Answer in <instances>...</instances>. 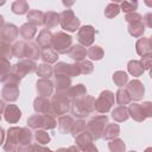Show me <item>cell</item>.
Returning <instances> with one entry per match:
<instances>
[{"instance_id": "obj_4", "label": "cell", "mask_w": 152, "mask_h": 152, "mask_svg": "<svg viewBox=\"0 0 152 152\" xmlns=\"http://www.w3.org/2000/svg\"><path fill=\"white\" fill-rule=\"evenodd\" d=\"M113 103H114V94L109 90L102 91L100 94V97L95 102V110L99 113H107Z\"/></svg>"}, {"instance_id": "obj_42", "label": "cell", "mask_w": 152, "mask_h": 152, "mask_svg": "<svg viewBox=\"0 0 152 152\" xmlns=\"http://www.w3.org/2000/svg\"><path fill=\"white\" fill-rule=\"evenodd\" d=\"M77 65V68H78V70H80V74H90L91 71H93V64L90 63V62H80L78 64H76Z\"/></svg>"}, {"instance_id": "obj_15", "label": "cell", "mask_w": 152, "mask_h": 152, "mask_svg": "<svg viewBox=\"0 0 152 152\" xmlns=\"http://www.w3.org/2000/svg\"><path fill=\"white\" fill-rule=\"evenodd\" d=\"M137 52L140 56L151 55V40L148 38H140L137 42Z\"/></svg>"}, {"instance_id": "obj_36", "label": "cell", "mask_w": 152, "mask_h": 152, "mask_svg": "<svg viewBox=\"0 0 152 152\" xmlns=\"http://www.w3.org/2000/svg\"><path fill=\"white\" fill-rule=\"evenodd\" d=\"M108 146H109L110 152H125V148H126L124 141L120 140V139L112 140V141L108 144Z\"/></svg>"}, {"instance_id": "obj_29", "label": "cell", "mask_w": 152, "mask_h": 152, "mask_svg": "<svg viewBox=\"0 0 152 152\" xmlns=\"http://www.w3.org/2000/svg\"><path fill=\"white\" fill-rule=\"evenodd\" d=\"M128 71H129V74H132L133 76H140L145 70H144V68L141 66V64H140V62H138V61H131L129 63H128Z\"/></svg>"}, {"instance_id": "obj_28", "label": "cell", "mask_w": 152, "mask_h": 152, "mask_svg": "<svg viewBox=\"0 0 152 152\" xmlns=\"http://www.w3.org/2000/svg\"><path fill=\"white\" fill-rule=\"evenodd\" d=\"M27 124L30 127L32 128H44V115H40V114H36L33 116H31L28 120H27Z\"/></svg>"}, {"instance_id": "obj_38", "label": "cell", "mask_w": 152, "mask_h": 152, "mask_svg": "<svg viewBox=\"0 0 152 152\" xmlns=\"http://www.w3.org/2000/svg\"><path fill=\"white\" fill-rule=\"evenodd\" d=\"M52 72H53L52 68L50 65H48V64H40L38 66V69H37V74L43 78H49L52 75Z\"/></svg>"}, {"instance_id": "obj_1", "label": "cell", "mask_w": 152, "mask_h": 152, "mask_svg": "<svg viewBox=\"0 0 152 152\" xmlns=\"http://www.w3.org/2000/svg\"><path fill=\"white\" fill-rule=\"evenodd\" d=\"M108 124V119L106 115H99V116H95L93 118L87 125H86V128L88 131V133L90 134V137L94 139H99L102 137V133H103V129L106 127V125Z\"/></svg>"}, {"instance_id": "obj_54", "label": "cell", "mask_w": 152, "mask_h": 152, "mask_svg": "<svg viewBox=\"0 0 152 152\" xmlns=\"http://www.w3.org/2000/svg\"><path fill=\"white\" fill-rule=\"evenodd\" d=\"M145 152H151V148H150V147H148V148H147V150H146V151H145Z\"/></svg>"}, {"instance_id": "obj_41", "label": "cell", "mask_w": 152, "mask_h": 152, "mask_svg": "<svg viewBox=\"0 0 152 152\" xmlns=\"http://www.w3.org/2000/svg\"><path fill=\"white\" fill-rule=\"evenodd\" d=\"M34 138H36L37 142L40 145H45L50 141V137L45 131H37L34 134Z\"/></svg>"}, {"instance_id": "obj_10", "label": "cell", "mask_w": 152, "mask_h": 152, "mask_svg": "<svg viewBox=\"0 0 152 152\" xmlns=\"http://www.w3.org/2000/svg\"><path fill=\"white\" fill-rule=\"evenodd\" d=\"M0 34H1V40L4 43H10L17 38V36L19 34V31L14 25H6L2 27Z\"/></svg>"}, {"instance_id": "obj_35", "label": "cell", "mask_w": 152, "mask_h": 152, "mask_svg": "<svg viewBox=\"0 0 152 152\" xmlns=\"http://www.w3.org/2000/svg\"><path fill=\"white\" fill-rule=\"evenodd\" d=\"M113 81L115 82V84L118 87H124L126 84V82L128 81V76L124 71H116L113 76Z\"/></svg>"}, {"instance_id": "obj_17", "label": "cell", "mask_w": 152, "mask_h": 152, "mask_svg": "<svg viewBox=\"0 0 152 152\" xmlns=\"http://www.w3.org/2000/svg\"><path fill=\"white\" fill-rule=\"evenodd\" d=\"M69 52V56L72 58V59H75L76 62H81L84 57H86V55H87V50H86V48H83L82 45H75V46H72L71 49H70V51H68Z\"/></svg>"}, {"instance_id": "obj_11", "label": "cell", "mask_w": 152, "mask_h": 152, "mask_svg": "<svg viewBox=\"0 0 152 152\" xmlns=\"http://www.w3.org/2000/svg\"><path fill=\"white\" fill-rule=\"evenodd\" d=\"M21 116V112L15 104H8L5 109V119L11 124H15Z\"/></svg>"}, {"instance_id": "obj_22", "label": "cell", "mask_w": 152, "mask_h": 152, "mask_svg": "<svg viewBox=\"0 0 152 152\" xmlns=\"http://www.w3.org/2000/svg\"><path fill=\"white\" fill-rule=\"evenodd\" d=\"M72 124H74L72 118H70V116H68V115L62 116V118L58 120V128H59V132H61V133H68V132H70Z\"/></svg>"}, {"instance_id": "obj_26", "label": "cell", "mask_w": 152, "mask_h": 152, "mask_svg": "<svg viewBox=\"0 0 152 152\" xmlns=\"http://www.w3.org/2000/svg\"><path fill=\"white\" fill-rule=\"evenodd\" d=\"M18 31H19V34L24 39H31L34 36V33H36V27L31 26L30 24H24Z\"/></svg>"}, {"instance_id": "obj_55", "label": "cell", "mask_w": 152, "mask_h": 152, "mask_svg": "<svg viewBox=\"0 0 152 152\" xmlns=\"http://www.w3.org/2000/svg\"><path fill=\"white\" fill-rule=\"evenodd\" d=\"M131 152H135V151H131Z\"/></svg>"}, {"instance_id": "obj_19", "label": "cell", "mask_w": 152, "mask_h": 152, "mask_svg": "<svg viewBox=\"0 0 152 152\" xmlns=\"http://www.w3.org/2000/svg\"><path fill=\"white\" fill-rule=\"evenodd\" d=\"M112 118L118 121V122H121V121H126L128 119V110L125 106H119L116 107L113 112H112Z\"/></svg>"}, {"instance_id": "obj_18", "label": "cell", "mask_w": 152, "mask_h": 152, "mask_svg": "<svg viewBox=\"0 0 152 152\" xmlns=\"http://www.w3.org/2000/svg\"><path fill=\"white\" fill-rule=\"evenodd\" d=\"M37 43L42 48H49V45L52 43V34L48 30H42L37 37Z\"/></svg>"}, {"instance_id": "obj_43", "label": "cell", "mask_w": 152, "mask_h": 152, "mask_svg": "<svg viewBox=\"0 0 152 152\" xmlns=\"http://www.w3.org/2000/svg\"><path fill=\"white\" fill-rule=\"evenodd\" d=\"M119 6L116 5V4H110V5H108V7H107V10H106V12H104V14L108 17V18H112V17H115L118 13H119Z\"/></svg>"}, {"instance_id": "obj_46", "label": "cell", "mask_w": 152, "mask_h": 152, "mask_svg": "<svg viewBox=\"0 0 152 152\" xmlns=\"http://www.w3.org/2000/svg\"><path fill=\"white\" fill-rule=\"evenodd\" d=\"M140 64H141V66L144 68V70H145V69H150V64H151V55L142 56Z\"/></svg>"}, {"instance_id": "obj_34", "label": "cell", "mask_w": 152, "mask_h": 152, "mask_svg": "<svg viewBox=\"0 0 152 152\" xmlns=\"http://www.w3.org/2000/svg\"><path fill=\"white\" fill-rule=\"evenodd\" d=\"M27 20L34 25H42L44 19H43V13L38 11H31L27 14Z\"/></svg>"}, {"instance_id": "obj_44", "label": "cell", "mask_w": 152, "mask_h": 152, "mask_svg": "<svg viewBox=\"0 0 152 152\" xmlns=\"http://www.w3.org/2000/svg\"><path fill=\"white\" fill-rule=\"evenodd\" d=\"M138 6V2H128V1H125L121 4V8L124 12H133Z\"/></svg>"}, {"instance_id": "obj_45", "label": "cell", "mask_w": 152, "mask_h": 152, "mask_svg": "<svg viewBox=\"0 0 152 152\" xmlns=\"http://www.w3.org/2000/svg\"><path fill=\"white\" fill-rule=\"evenodd\" d=\"M141 15L138 14V13H131V14H127L126 15V21L128 24H132V23H139L141 21Z\"/></svg>"}, {"instance_id": "obj_27", "label": "cell", "mask_w": 152, "mask_h": 152, "mask_svg": "<svg viewBox=\"0 0 152 152\" xmlns=\"http://www.w3.org/2000/svg\"><path fill=\"white\" fill-rule=\"evenodd\" d=\"M38 55H39V49L34 44L28 43V44L25 45V55H24V57H26L28 59H37Z\"/></svg>"}, {"instance_id": "obj_48", "label": "cell", "mask_w": 152, "mask_h": 152, "mask_svg": "<svg viewBox=\"0 0 152 152\" xmlns=\"http://www.w3.org/2000/svg\"><path fill=\"white\" fill-rule=\"evenodd\" d=\"M82 152H97V148H96L93 144H89L88 146H86V147L82 150Z\"/></svg>"}, {"instance_id": "obj_12", "label": "cell", "mask_w": 152, "mask_h": 152, "mask_svg": "<svg viewBox=\"0 0 152 152\" xmlns=\"http://www.w3.org/2000/svg\"><path fill=\"white\" fill-rule=\"evenodd\" d=\"M18 95H19V90H18L15 84H10V83L5 84V87L2 89V96L5 100L15 101L18 99Z\"/></svg>"}, {"instance_id": "obj_13", "label": "cell", "mask_w": 152, "mask_h": 152, "mask_svg": "<svg viewBox=\"0 0 152 152\" xmlns=\"http://www.w3.org/2000/svg\"><path fill=\"white\" fill-rule=\"evenodd\" d=\"M34 110L38 113V114H49L50 113V102L45 99V97H37L34 100ZM51 114V113H50Z\"/></svg>"}, {"instance_id": "obj_7", "label": "cell", "mask_w": 152, "mask_h": 152, "mask_svg": "<svg viewBox=\"0 0 152 152\" xmlns=\"http://www.w3.org/2000/svg\"><path fill=\"white\" fill-rule=\"evenodd\" d=\"M20 128L18 127H12L7 132V144L5 145V151L6 152H17L18 151V134H19Z\"/></svg>"}, {"instance_id": "obj_53", "label": "cell", "mask_w": 152, "mask_h": 152, "mask_svg": "<svg viewBox=\"0 0 152 152\" xmlns=\"http://www.w3.org/2000/svg\"><path fill=\"white\" fill-rule=\"evenodd\" d=\"M65 151H66V148H59L57 152H65Z\"/></svg>"}, {"instance_id": "obj_2", "label": "cell", "mask_w": 152, "mask_h": 152, "mask_svg": "<svg viewBox=\"0 0 152 152\" xmlns=\"http://www.w3.org/2000/svg\"><path fill=\"white\" fill-rule=\"evenodd\" d=\"M69 109V100L65 94L58 91L53 95L52 101L50 103V113L52 115H62Z\"/></svg>"}, {"instance_id": "obj_37", "label": "cell", "mask_w": 152, "mask_h": 152, "mask_svg": "<svg viewBox=\"0 0 152 152\" xmlns=\"http://www.w3.org/2000/svg\"><path fill=\"white\" fill-rule=\"evenodd\" d=\"M87 53H88V56H89L91 59H95V61L101 59L102 56H103V51H102V49H101L100 46H97V45L91 46V48L87 51Z\"/></svg>"}, {"instance_id": "obj_23", "label": "cell", "mask_w": 152, "mask_h": 152, "mask_svg": "<svg viewBox=\"0 0 152 152\" xmlns=\"http://www.w3.org/2000/svg\"><path fill=\"white\" fill-rule=\"evenodd\" d=\"M86 94H87V90L83 87V84H77L76 87H72L69 90V97L71 100H74V101L75 100H78V99H81L83 96H86Z\"/></svg>"}, {"instance_id": "obj_21", "label": "cell", "mask_w": 152, "mask_h": 152, "mask_svg": "<svg viewBox=\"0 0 152 152\" xmlns=\"http://www.w3.org/2000/svg\"><path fill=\"white\" fill-rule=\"evenodd\" d=\"M55 84L58 91H64L70 87V78L68 76L63 75H56L55 76Z\"/></svg>"}, {"instance_id": "obj_49", "label": "cell", "mask_w": 152, "mask_h": 152, "mask_svg": "<svg viewBox=\"0 0 152 152\" xmlns=\"http://www.w3.org/2000/svg\"><path fill=\"white\" fill-rule=\"evenodd\" d=\"M65 152H81L80 151V148L78 147H75V146H71V147H69Z\"/></svg>"}, {"instance_id": "obj_31", "label": "cell", "mask_w": 152, "mask_h": 152, "mask_svg": "<svg viewBox=\"0 0 152 152\" xmlns=\"http://www.w3.org/2000/svg\"><path fill=\"white\" fill-rule=\"evenodd\" d=\"M45 18H46V19H44L43 23L45 24V26H48V28H52V27L57 26V24H58V21H59L58 15H57L56 13H53V12L46 13V14H45Z\"/></svg>"}, {"instance_id": "obj_32", "label": "cell", "mask_w": 152, "mask_h": 152, "mask_svg": "<svg viewBox=\"0 0 152 152\" xmlns=\"http://www.w3.org/2000/svg\"><path fill=\"white\" fill-rule=\"evenodd\" d=\"M144 25L141 24V21L139 23H132L128 25V32L134 36V37H140L144 33Z\"/></svg>"}, {"instance_id": "obj_30", "label": "cell", "mask_w": 152, "mask_h": 152, "mask_svg": "<svg viewBox=\"0 0 152 152\" xmlns=\"http://www.w3.org/2000/svg\"><path fill=\"white\" fill-rule=\"evenodd\" d=\"M10 63L7 62V59H0V81L4 82L10 76Z\"/></svg>"}, {"instance_id": "obj_51", "label": "cell", "mask_w": 152, "mask_h": 152, "mask_svg": "<svg viewBox=\"0 0 152 152\" xmlns=\"http://www.w3.org/2000/svg\"><path fill=\"white\" fill-rule=\"evenodd\" d=\"M5 109V103L2 102V101H0V114H1V112Z\"/></svg>"}, {"instance_id": "obj_25", "label": "cell", "mask_w": 152, "mask_h": 152, "mask_svg": "<svg viewBox=\"0 0 152 152\" xmlns=\"http://www.w3.org/2000/svg\"><path fill=\"white\" fill-rule=\"evenodd\" d=\"M40 56H42V59H43L44 62H48V63L56 62L57 58H58L57 52L53 51V49H51V48H43Z\"/></svg>"}, {"instance_id": "obj_39", "label": "cell", "mask_w": 152, "mask_h": 152, "mask_svg": "<svg viewBox=\"0 0 152 152\" xmlns=\"http://www.w3.org/2000/svg\"><path fill=\"white\" fill-rule=\"evenodd\" d=\"M83 129H86V122L82 121V120H80V121H76V122L72 124L70 131H71V133H72L74 137H77L80 133L83 132Z\"/></svg>"}, {"instance_id": "obj_6", "label": "cell", "mask_w": 152, "mask_h": 152, "mask_svg": "<svg viewBox=\"0 0 152 152\" xmlns=\"http://www.w3.org/2000/svg\"><path fill=\"white\" fill-rule=\"evenodd\" d=\"M36 69V65L32 61H21L19 62L18 64L13 65V69H12V75L21 78L24 77L27 72H32L34 71Z\"/></svg>"}, {"instance_id": "obj_52", "label": "cell", "mask_w": 152, "mask_h": 152, "mask_svg": "<svg viewBox=\"0 0 152 152\" xmlns=\"http://www.w3.org/2000/svg\"><path fill=\"white\" fill-rule=\"evenodd\" d=\"M40 152H52V151L51 150H48V148H42Z\"/></svg>"}, {"instance_id": "obj_8", "label": "cell", "mask_w": 152, "mask_h": 152, "mask_svg": "<svg viewBox=\"0 0 152 152\" xmlns=\"http://www.w3.org/2000/svg\"><path fill=\"white\" fill-rule=\"evenodd\" d=\"M126 91L128 93V95L131 96V99L133 100H140L142 96H144V86L140 81L138 80H134L132 82L128 83L127 88H126Z\"/></svg>"}, {"instance_id": "obj_20", "label": "cell", "mask_w": 152, "mask_h": 152, "mask_svg": "<svg viewBox=\"0 0 152 152\" xmlns=\"http://www.w3.org/2000/svg\"><path fill=\"white\" fill-rule=\"evenodd\" d=\"M119 132H120L119 125H116V124H107L104 129H103V138L107 139V140L113 139V138L119 135Z\"/></svg>"}, {"instance_id": "obj_5", "label": "cell", "mask_w": 152, "mask_h": 152, "mask_svg": "<svg viewBox=\"0 0 152 152\" xmlns=\"http://www.w3.org/2000/svg\"><path fill=\"white\" fill-rule=\"evenodd\" d=\"M61 24H62V27L66 31H70V32H74L77 30L78 25H80V20L74 15V13L71 11H64L61 13Z\"/></svg>"}, {"instance_id": "obj_47", "label": "cell", "mask_w": 152, "mask_h": 152, "mask_svg": "<svg viewBox=\"0 0 152 152\" xmlns=\"http://www.w3.org/2000/svg\"><path fill=\"white\" fill-rule=\"evenodd\" d=\"M141 107H142V110H144V114H145V116H146V118H148V116H151V115H152L151 102H144V103L141 104Z\"/></svg>"}, {"instance_id": "obj_14", "label": "cell", "mask_w": 152, "mask_h": 152, "mask_svg": "<svg viewBox=\"0 0 152 152\" xmlns=\"http://www.w3.org/2000/svg\"><path fill=\"white\" fill-rule=\"evenodd\" d=\"M37 91L42 97H46L52 93V83L45 78H42L37 83Z\"/></svg>"}, {"instance_id": "obj_50", "label": "cell", "mask_w": 152, "mask_h": 152, "mask_svg": "<svg viewBox=\"0 0 152 152\" xmlns=\"http://www.w3.org/2000/svg\"><path fill=\"white\" fill-rule=\"evenodd\" d=\"M4 138H5V133H4V129L0 127V145L4 142Z\"/></svg>"}, {"instance_id": "obj_24", "label": "cell", "mask_w": 152, "mask_h": 152, "mask_svg": "<svg viewBox=\"0 0 152 152\" xmlns=\"http://www.w3.org/2000/svg\"><path fill=\"white\" fill-rule=\"evenodd\" d=\"M32 139V133L30 129L27 128H20L19 134H18V142L20 146H25V145H30Z\"/></svg>"}, {"instance_id": "obj_40", "label": "cell", "mask_w": 152, "mask_h": 152, "mask_svg": "<svg viewBox=\"0 0 152 152\" xmlns=\"http://www.w3.org/2000/svg\"><path fill=\"white\" fill-rule=\"evenodd\" d=\"M27 4L24 2V1H15L13 5H12V11L17 14H23L27 11Z\"/></svg>"}, {"instance_id": "obj_3", "label": "cell", "mask_w": 152, "mask_h": 152, "mask_svg": "<svg viewBox=\"0 0 152 152\" xmlns=\"http://www.w3.org/2000/svg\"><path fill=\"white\" fill-rule=\"evenodd\" d=\"M72 38L63 32H58L57 34H55L52 37V48L53 51L58 52V53H65L69 50V46L71 45Z\"/></svg>"}, {"instance_id": "obj_9", "label": "cell", "mask_w": 152, "mask_h": 152, "mask_svg": "<svg viewBox=\"0 0 152 152\" xmlns=\"http://www.w3.org/2000/svg\"><path fill=\"white\" fill-rule=\"evenodd\" d=\"M94 33H95V31H94L93 26H89L88 25V26L81 27L80 31H78V33H77L78 42L81 44L86 45V46H89L93 43V40H94Z\"/></svg>"}, {"instance_id": "obj_16", "label": "cell", "mask_w": 152, "mask_h": 152, "mask_svg": "<svg viewBox=\"0 0 152 152\" xmlns=\"http://www.w3.org/2000/svg\"><path fill=\"white\" fill-rule=\"evenodd\" d=\"M127 110L131 113V116L137 121H144L146 119L144 110H142V107L139 103H132Z\"/></svg>"}, {"instance_id": "obj_33", "label": "cell", "mask_w": 152, "mask_h": 152, "mask_svg": "<svg viewBox=\"0 0 152 152\" xmlns=\"http://www.w3.org/2000/svg\"><path fill=\"white\" fill-rule=\"evenodd\" d=\"M131 96L128 95V93L126 91V89H119L118 93H116V102L120 104V106H125V104H128L131 102Z\"/></svg>"}]
</instances>
